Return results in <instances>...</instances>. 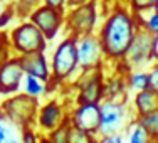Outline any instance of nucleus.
<instances>
[{
	"label": "nucleus",
	"instance_id": "nucleus-15",
	"mask_svg": "<svg viewBox=\"0 0 158 143\" xmlns=\"http://www.w3.org/2000/svg\"><path fill=\"white\" fill-rule=\"evenodd\" d=\"M101 96V82H99V78H94V79H89L88 84L81 89V104L84 103H96Z\"/></svg>",
	"mask_w": 158,
	"mask_h": 143
},
{
	"label": "nucleus",
	"instance_id": "nucleus-26",
	"mask_svg": "<svg viewBox=\"0 0 158 143\" xmlns=\"http://www.w3.org/2000/svg\"><path fill=\"white\" fill-rule=\"evenodd\" d=\"M104 141H121V137H106Z\"/></svg>",
	"mask_w": 158,
	"mask_h": 143
},
{
	"label": "nucleus",
	"instance_id": "nucleus-11",
	"mask_svg": "<svg viewBox=\"0 0 158 143\" xmlns=\"http://www.w3.org/2000/svg\"><path fill=\"white\" fill-rule=\"evenodd\" d=\"M20 61H22V66H24V71L27 74L40 78L42 81H46L49 78L47 64H46V59H44L42 52H29V54H24V57Z\"/></svg>",
	"mask_w": 158,
	"mask_h": 143
},
{
	"label": "nucleus",
	"instance_id": "nucleus-20",
	"mask_svg": "<svg viewBox=\"0 0 158 143\" xmlns=\"http://www.w3.org/2000/svg\"><path fill=\"white\" fill-rule=\"evenodd\" d=\"M156 0H131L133 3V9L136 12H143V10H150L152 7H155Z\"/></svg>",
	"mask_w": 158,
	"mask_h": 143
},
{
	"label": "nucleus",
	"instance_id": "nucleus-18",
	"mask_svg": "<svg viewBox=\"0 0 158 143\" xmlns=\"http://www.w3.org/2000/svg\"><path fill=\"white\" fill-rule=\"evenodd\" d=\"M141 123L146 126V130H148L150 133H156L158 131V110L145 115V120H143Z\"/></svg>",
	"mask_w": 158,
	"mask_h": 143
},
{
	"label": "nucleus",
	"instance_id": "nucleus-14",
	"mask_svg": "<svg viewBox=\"0 0 158 143\" xmlns=\"http://www.w3.org/2000/svg\"><path fill=\"white\" fill-rule=\"evenodd\" d=\"M61 121V108L57 106L56 103H51L40 111V125L47 130H52L56 128Z\"/></svg>",
	"mask_w": 158,
	"mask_h": 143
},
{
	"label": "nucleus",
	"instance_id": "nucleus-21",
	"mask_svg": "<svg viewBox=\"0 0 158 143\" xmlns=\"http://www.w3.org/2000/svg\"><path fill=\"white\" fill-rule=\"evenodd\" d=\"M148 88L153 89L155 93H158V66L150 73V76H148Z\"/></svg>",
	"mask_w": 158,
	"mask_h": 143
},
{
	"label": "nucleus",
	"instance_id": "nucleus-25",
	"mask_svg": "<svg viewBox=\"0 0 158 143\" xmlns=\"http://www.w3.org/2000/svg\"><path fill=\"white\" fill-rule=\"evenodd\" d=\"M153 54H155V57H158V32H156V37L153 39Z\"/></svg>",
	"mask_w": 158,
	"mask_h": 143
},
{
	"label": "nucleus",
	"instance_id": "nucleus-9",
	"mask_svg": "<svg viewBox=\"0 0 158 143\" xmlns=\"http://www.w3.org/2000/svg\"><path fill=\"white\" fill-rule=\"evenodd\" d=\"M94 25V9L91 5H81L71 14L69 17V27L73 29V32L79 36H86Z\"/></svg>",
	"mask_w": 158,
	"mask_h": 143
},
{
	"label": "nucleus",
	"instance_id": "nucleus-10",
	"mask_svg": "<svg viewBox=\"0 0 158 143\" xmlns=\"http://www.w3.org/2000/svg\"><path fill=\"white\" fill-rule=\"evenodd\" d=\"M99 115H101V125L99 130L104 133H113L123 121V108L116 103H104L99 108Z\"/></svg>",
	"mask_w": 158,
	"mask_h": 143
},
{
	"label": "nucleus",
	"instance_id": "nucleus-6",
	"mask_svg": "<svg viewBox=\"0 0 158 143\" xmlns=\"http://www.w3.org/2000/svg\"><path fill=\"white\" fill-rule=\"evenodd\" d=\"M24 73L25 71L20 59H10L0 64V93L17 91Z\"/></svg>",
	"mask_w": 158,
	"mask_h": 143
},
{
	"label": "nucleus",
	"instance_id": "nucleus-2",
	"mask_svg": "<svg viewBox=\"0 0 158 143\" xmlns=\"http://www.w3.org/2000/svg\"><path fill=\"white\" fill-rule=\"evenodd\" d=\"M12 44L22 54L42 52L46 49V36L35 24H22L12 34Z\"/></svg>",
	"mask_w": 158,
	"mask_h": 143
},
{
	"label": "nucleus",
	"instance_id": "nucleus-16",
	"mask_svg": "<svg viewBox=\"0 0 158 143\" xmlns=\"http://www.w3.org/2000/svg\"><path fill=\"white\" fill-rule=\"evenodd\" d=\"M25 91H27V95H31V96L42 95V93H44L42 79H40V78L32 76V74H27V78H25Z\"/></svg>",
	"mask_w": 158,
	"mask_h": 143
},
{
	"label": "nucleus",
	"instance_id": "nucleus-4",
	"mask_svg": "<svg viewBox=\"0 0 158 143\" xmlns=\"http://www.w3.org/2000/svg\"><path fill=\"white\" fill-rule=\"evenodd\" d=\"M35 110H37L35 99H34L31 95L17 96V98H14V99L7 101V104H5L7 116H9L14 123H19V125H27V123L34 118Z\"/></svg>",
	"mask_w": 158,
	"mask_h": 143
},
{
	"label": "nucleus",
	"instance_id": "nucleus-22",
	"mask_svg": "<svg viewBox=\"0 0 158 143\" xmlns=\"http://www.w3.org/2000/svg\"><path fill=\"white\" fill-rule=\"evenodd\" d=\"M146 27H148L150 31H153V32H158V14H156V12L148 19V22H146Z\"/></svg>",
	"mask_w": 158,
	"mask_h": 143
},
{
	"label": "nucleus",
	"instance_id": "nucleus-19",
	"mask_svg": "<svg viewBox=\"0 0 158 143\" xmlns=\"http://www.w3.org/2000/svg\"><path fill=\"white\" fill-rule=\"evenodd\" d=\"M131 88L136 89V91L146 89L148 88V76L146 74H133V78H131Z\"/></svg>",
	"mask_w": 158,
	"mask_h": 143
},
{
	"label": "nucleus",
	"instance_id": "nucleus-13",
	"mask_svg": "<svg viewBox=\"0 0 158 143\" xmlns=\"http://www.w3.org/2000/svg\"><path fill=\"white\" fill-rule=\"evenodd\" d=\"M136 106L141 115H148V113L158 110V93H155L150 88L141 89L136 98Z\"/></svg>",
	"mask_w": 158,
	"mask_h": 143
},
{
	"label": "nucleus",
	"instance_id": "nucleus-28",
	"mask_svg": "<svg viewBox=\"0 0 158 143\" xmlns=\"http://www.w3.org/2000/svg\"><path fill=\"white\" fill-rule=\"evenodd\" d=\"M155 12L158 14V0H156V2H155Z\"/></svg>",
	"mask_w": 158,
	"mask_h": 143
},
{
	"label": "nucleus",
	"instance_id": "nucleus-1",
	"mask_svg": "<svg viewBox=\"0 0 158 143\" xmlns=\"http://www.w3.org/2000/svg\"><path fill=\"white\" fill-rule=\"evenodd\" d=\"M135 39V20L125 10H116L103 27V51L113 57L126 54Z\"/></svg>",
	"mask_w": 158,
	"mask_h": 143
},
{
	"label": "nucleus",
	"instance_id": "nucleus-12",
	"mask_svg": "<svg viewBox=\"0 0 158 143\" xmlns=\"http://www.w3.org/2000/svg\"><path fill=\"white\" fill-rule=\"evenodd\" d=\"M128 52L133 61H143V59L150 57V52H153V40L150 39L146 32L138 34V36H135Z\"/></svg>",
	"mask_w": 158,
	"mask_h": 143
},
{
	"label": "nucleus",
	"instance_id": "nucleus-24",
	"mask_svg": "<svg viewBox=\"0 0 158 143\" xmlns=\"http://www.w3.org/2000/svg\"><path fill=\"white\" fill-rule=\"evenodd\" d=\"M46 2H47V5H52V7H56V9H62L66 0H46Z\"/></svg>",
	"mask_w": 158,
	"mask_h": 143
},
{
	"label": "nucleus",
	"instance_id": "nucleus-5",
	"mask_svg": "<svg viewBox=\"0 0 158 143\" xmlns=\"http://www.w3.org/2000/svg\"><path fill=\"white\" fill-rule=\"evenodd\" d=\"M32 22L42 31L47 39H52L61 25V9H56L52 5L40 7L32 14Z\"/></svg>",
	"mask_w": 158,
	"mask_h": 143
},
{
	"label": "nucleus",
	"instance_id": "nucleus-23",
	"mask_svg": "<svg viewBox=\"0 0 158 143\" xmlns=\"http://www.w3.org/2000/svg\"><path fill=\"white\" fill-rule=\"evenodd\" d=\"M5 140H9V128L0 123V141H5Z\"/></svg>",
	"mask_w": 158,
	"mask_h": 143
},
{
	"label": "nucleus",
	"instance_id": "nucleus-3",
	"mask_svg": "<svg viewBox=\"0 0 158 143\" xmlns=\"http://www.w3.org/2000/svg\"><path fill=\"white\" fill-rule=\"evenodd\" d=\"M77 66V46L74 39L64 40L57 47L52 61V73L57 81L66 79L73 74V71Z\"/></svg>",
	"mask_w": 158,
	"mask_h": 143
},
{
	"label": "nucleus",
	"instance_id": "nucleus-8",
	"mask_svg": "<svg viewBox=\"0 0 158 143\" xmlns=\"http://www.w3.org/2000/svg\"><path fill=\"white\" fill-rule=\"evenodd\" d=\"M101 52H103V44L99 39L86 34L77 46V64L82 67H93L99 62Z\"/></svg>",
	"mask_w": 158,
	"mask_h": 143
},
{
	"label": "nucleus",
	"instance_id": "nucleus-17",
	"mask_svg": "<svg viewBox=\"0 0 158 143\" xmlns=\"http://www.w3.org/2000/svg\"><path fill=\"white\" fill-rule=\"evenodd\" d=\"M148 138H150V131L146 130V126L143 123H136L135 130L130 135V141L131 143H141V141H146Z\"/></svg>",
	"mask_w": 158,
	"mask_h": 143
},
{
	"label": "nucleus",
	"instance_id": "nucleus-27",
	"mask_svg": "<svg viewBox=\"0 0 158 143\" xmlns=\"http://www.w3.org/2000/svg\"><path fill=\"white\" fill-rule=\"evenodd\" d=\"M69 2H71V3H82L84 0H69Z\"/></svg>",
	"mask_w": 158,
	"mask_h": 143
},
{
	"label": "nucleus",
	"instance_id": "nucleus-29",
	"mask_svg": "<svg viewBox=\"0 0 158 143\" xmlns=\"http://www.w3.org/2000/svg\"><path fill=\"white\" fill-rule=\"evenodd\" d=\"M2 61H3V56H0V64H2Z\"/></svg>",
	"mask_w": 158,
	"mask_h": 143
},
{
	"label": "nucleus",
	"instance_id": "nucleus-7",
	"mask_svg": "<svg viewBox=\"0 0 158 143\" xmlns=\"http://www.w3.org/2000/svg\"><path fill=\"white\" fill-rule=\"evenodd\" d=\"M74 128L84 131V133H93L99 130L101 125V115H99V106L96 103H84L81 108L74 113L73 118Z\"/></svg>",
	"mask_w": 158,
	"mask_h": 143
}]
</instances>
